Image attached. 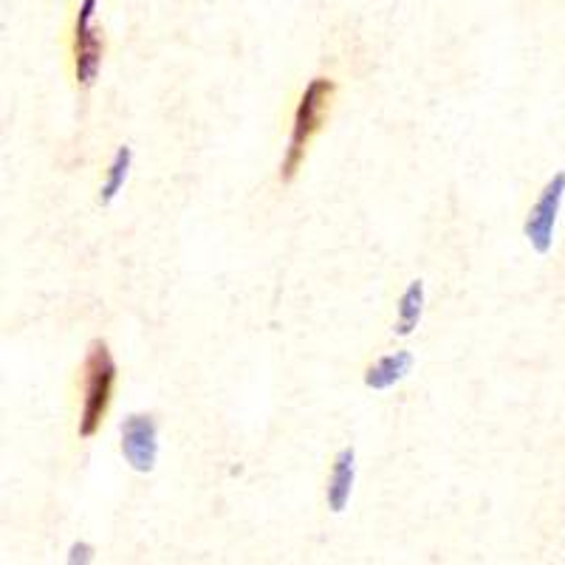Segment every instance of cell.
<instances>
[{"instance_id": "obj_1", "label": "cell", "mask_w": 565, "mask_h": 565, "mask_svg": "<svg viewBox=\"0 0 565 565\" xmlns=\"http://www.w3.org/2000/svg\"><path fill=\"white\" fill-rule=\"evenodd\" d=\"M331 97H334V83L326 77L311 79L309 88L302 90L300 105H297L295 110V122H291L289 148H286V156H282V181H291L297 175V170L302 168L311 139H315L317 130L326 122V114L328 108H331Z\"/></svg>"}, {"instance_id": "obj_2", "label": "cell", "mask_w": 565, "mask_h": 565, "mask_svg": "<svg viewBox=\"0 0 565 565\" xmlns=\"http://www.w3.org/2000/svg\"><path fill=\"white\" fill-rule=\"evenodd\" d=\"M83 380H85V398H83V413H79V436L90 438V436H97V430L103 427L105 416H108L110 398H114V387H116V362L103 340L90 342L88 356H85Z\"/></svg>"}, {"instance_id": "obj_3", "label": "cell", "mask_w": 565, "mask_h": 565, "mask_svg": "<svg viewBox=\"0 0 565 565\" xmlns=\"http://www.w3.org/2000/svg\"><path fill=\"white\" fill-rule=\"evenodd\" d=\"M565 195V173H557L546 186L540 199L534 201V206L529 210L526 226H523V235L529 238L532 249L537 255H546L554 244V226H557L559 206H563Z\"/></svg>"}, {"instance_id": "obj_4", "label": "cell", "mask_w": 565, "mask_h": 565, "mask_svg": "<svg viewBox=\"0 0 565 565\" xmlns=\"http://www.w3.org/2000/svg\"><path fill=\"white\" fill-rule=\"evenodd\" d=\"M122 456L136 472H153L159 458V427L153 416L134 413L122 424Z\"/></svg>"}, {"instance_id": "obj_5", "label": "cell", "mask_w": 565, "mask_h": 565, "mask_svg": "<svg viewBox=\"0 0 565 565\" xmlns=\"http://www.w3.org/2000/svg\"><path fill=\"white\" fill-rule=\"evenodd\" d=\"M94 18H97V0H83L77 14V43H74V54H77V83L83 88L94 85L103 65V40H99L97 29H94Z\"/></svg>"}, {"instance_id": "obj_6", "label": "cell", "mask_w": 565, "mask_h": 565, "mask_svg": "<svg viewBox=\"0 0 565 565\" xmlns=\"http://www.w3.org/2000/svg\"><path fill=\"white\" fill-rule=\"evenodd\" d=\"M353 481H356V450H353V447H345V450L337 452L331 476H328V489H326L328 509H331L334 514L345 512L348 501H351Z\"/></svg>"}, {"instance_id": "obj_7", "label": "cell", "mask_w": 565, "mask_h": 565, "mask_svg": "<svg viewBox=\"0 0 565 565\" xmlns=\"http://www.w3.org/2000/svg\"><path fill=\"white\" fill-rule=\"evenodd\" d=\"M413 367V353L411 351H396V353H385L380 360L373 362L365 373V385L371 391H387L396 382H402L411 373Z\"/></svg>"}, {"instance_id": "obj_8", "label": "cell", "mask_w": 565, "mask_h": 565, "mask_svg": "<svg viewBox=\"0 0 565 565\" xmlns=\"http://www.w3.org/2000/svg\"><path fill=\"white\" fill-rule=\"evenodd\" d=\"M424 315V282L413 280L407 282V289L398 297V315H396V331L398 337H411L418 328Z\"/></svg>"}, {"instance_id": "obj_9", "label": "cell", "mask_w": 565, "mask_h": 565, "mask_svg": "<svg viewBox=\"0 0 565 565\" xmlns=\"http://www.w3.org/2000/svg\"><path fill=\"white\" fill-rule=\"evenodd\" d=\"M130 164H134V150L125 145V148L116 150L114 161H110L108 168V179H105L103 190H99V204H114V199L119 193H122L125 181H128V173H130Z\"/></svg>"}, {"instance_id": "obj_10", "label": "cell", "mask_w": 565, "mask_h": 565, "mask_svg": "<svg viewBox=\"0 0 565 565\" xmlns=\"http://www.w3.org/2000/svg\"><path fill=\"white\" fill-rule=\"evenodd\" d=\"M65 565H94V546L90 543H74V546L68 548V563Z\"/></svg>"}]
</instances>
